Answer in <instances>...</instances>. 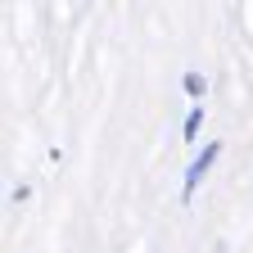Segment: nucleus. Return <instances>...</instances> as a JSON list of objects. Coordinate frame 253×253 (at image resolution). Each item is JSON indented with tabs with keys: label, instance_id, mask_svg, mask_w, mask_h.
Here are the masks:
<instances>
[{
	"label": "nucleus",
	"instance_id": "nucleus-3",
	"mask_svg": "<svg viewBox=\"0 0 253 253\" xmlns=\"http://www.w3.org/2000/svg\"><path fill=\"white\" fill-rule=\"evenodd\" d=\"M181 86H185V95H190L195 104H204V95H208V77H204V73H185Z\"/></svg>",
	"mask_w": 253,
	"mask_h": 253
},
{
	"label": "nucleus",
	"instance_id": "nucleus-2",
	"mask_svg": "<svg viewBox=\"0 0 253 253\" xmlns=\"http://www.w3.org/2000/svg\"><path fill=\"white\" fill-rule=\"evenodd\" d=\"M199 126H204V104H190V113H185V122H181V136L195 145V140H199Z\"/></svg>",
	"mask_w": 253,
	"mask_h": 253
},
{
	"label": "nucleus",
	"instance_id": "nucleus-1",
	"mask_svg": "<svg viewBox=\"0 0 253 253\" xmlns=\"http://www.w3.org/2000/svg\"><path fill=\"white\" fill-rule=\"evenodd\" d=\"M217 158H221V140H208L195 158H190V168H185V181H181V199L190 204V199H195V190L204 185V176L212 172V163H217Z\"/></svg>",
	"mask_w": 253,
	"mask_h": 253
}]
</instances>
